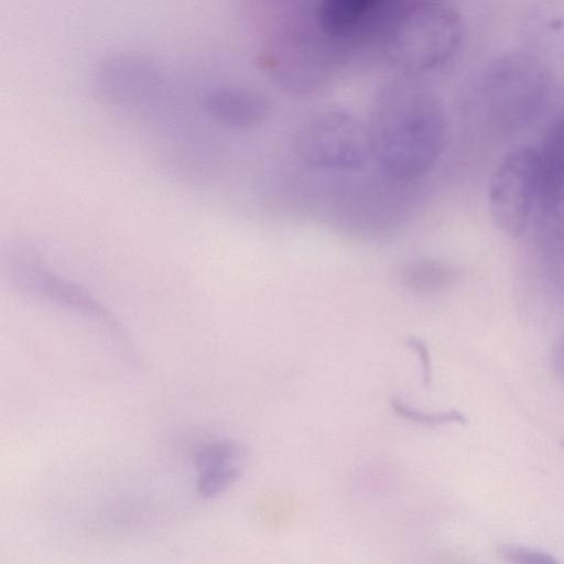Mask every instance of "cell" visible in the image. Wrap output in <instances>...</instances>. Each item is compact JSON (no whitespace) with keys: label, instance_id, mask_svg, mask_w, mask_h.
Instances as JSON below:
<instances>
[{"label":"cell","instance_id":"1","mask_svg":"<svg viewBox=\"0 0 564 564\" xmlns=\"http://www.w3.org/2000/svg\"><path fill=\"white\" fill-rule=\"evenodd\" d=\"M372 156L393 178L429 172L442 154L446 123L437 99L414 82L394 83L376 101L367 126Z\"/></svg>","mask_w":564,"mask_h":564},{"label":"cell","instance_id":"2","mask_svg":"<svg viewBox=\"0 0 564 564\" xmlns=\"http://www.w3.org/2000/svg\"><path fill=\"white\" fill-rule=\"evenodd\" d=\"M463 35V21L449 3L417 0L395 20L388 36L387 52L406 70L433 69L456 53Z\"/></svg>","mask_w":564,"mask_h":564},{"label":"cell","instance_id":"3","mask_svg":"<svg viewBox=\"0 0 564 564\" xmlns=\"http://www.w3.org/2000/svg\"><path fill=\"white\" fill-rule=\"evenodd\" d=\"M295 151L306 165L343 171L360 169L372 155L367 126L341 110L306 120L296 133Z\"/></svg>","mask_w":564,"mask_h":564},{"label":"cell","instance_id":"4","mask_svg":"<svg viewBox=\"0 0 564 564\" xmlns=\"http://www.w3.org/2000/svg\"><path fill=\"white\" fill-rule=\"evenodd\" d=\"M549 85L544 65L522 52L498 58L488 69L485 83L491 109L500 119L511 123L535 116L545 100Z\"/></svg>","mask_w":564,"mask_h":564},{"label":"cell","instance_id":"5","mask_svg":"<svg viewBox=\"0 0 564 564\" xmlns=\"http://www.w3.org/2000/svg\"><path fill=\"white\" fill-rule=\"evenodd\" d=\"M538 186L536 149L521 147L502 159L489 185V212L498 229L510 237L524 232L538 202Z\"/></svg>","mask_w":564,"mask_h":564},{"label":"cell","instance_id":"6","mask_svg":"<svg viewBox=\"0 0 564 564\" xmlns=\"http://www.w3.org/2000/svg\"><path fill=\"white\" fill-rule=\"evenodd\" d=\"M246 457V448L234 441H220L203 448L196 458L199 495L213 498L227 490L239 478Z\"/></svg>","mask_w":564,"mask_h":564},{"label":"cell","instance_id":"7","mask_svg":"<svg viewBox=\"0 0 564 564\" xmlns=\"http://www.w3.org/2000/svg\"><path fill=\"white\" fill-rule=\"evenodd\" d=\"M207 107L215 120L237 128L260 123L271 111L265 96L247 88L219 89L208 98Z\"/></svg>","mask_w":564,"mask_h":564},{"label":"cell","instance_id":"8","mask_svg":"<svg viewBox=\"0 0 564 564\" xmlns=\"http://www.w3.org/2000/svg\"><path fill=\"white\" fill-rule=\"evenodd\" d=\"M380 0H322L318 21L333 36L350 33Z\"/></svg>","mask_w":564,"mask_h":564},{"label":"cell","instance_id":"9","mask_svg":"<svg viewBox=\"0 0 564 564\" xmlns=\"http://www.w3.org/2000/svg\"><path fill=\"white\" fill-rule=\"evenodd\" d=\"M451 271L444 264L431 260H417L402 270L403 283L417 292L435 290L451 278Z\"/></svg>","mask_w":564,"mask_h":564},{"label":"cell","instance_id":"10","mask_svg":"<svg viewBox=\"0 0 564 564\" xmlns=\"http://www.w3.org/2000/svg\"><path fill=\"white\" fill-rule=\"evenodd\" d=\"M393 410L403 419L421 425H443L447 423H465V416L457 411L426 412L414 409L400 400H392Z\"/></svg>","mask_w":564,"mask_h":564},{"label":"cell","instance_id":"11","mask_svg":"<svg viewBox=\"0 0 564 564\" xmlns=\"http://www.w3.org/2000/svg\"><path fill=\"white\" fill-rule=\"evenodd\" d=\"M538 153L541 163L564 166V115L549 127Z\"/></svg>","mask_w":564,"mask_h":564},{"label":"cell","instance_id":"12","mask_svg":"<svg viewBox=\"0 0 564 564\" xmlns=\"http://www.w3.org/2000/svg\"><path fill=\"white\" fill-rule=\"evenodd\" d=\"M499 555L509 563L514 564H555L556 560L540 550L519 544H502Z\"/></svg>","mask_w":564,"mask_h":564},{"label":"cell","instance_id":"13","mask_svg":"<svg viewBox=\"0 0 564 564\" xmlns=\"http://www.w3.org/2000/svg\"><path fill=\"white\" fill-rule=\"evenodd\" d=\"M409 345L416 351L417 356H420L421 366L423 369V380L425 382V386H429L432 376V366L429 351L424 344H422L417 339H410Z\"/></svg>","mask_w":564,"mask_h":564},{"label":"cell","instance_id":"14","mask_svg":"<svg viewBox=\"0 0 564 564\" xmlns=\"http://www.w3.org/2000/svg\"><path fill=\"white\" fill-rule=\"evenodd\" d=\"M553 368L556 376L564 381V338L555 349Z\"/></svg>","mask_w":564,"mask_h":564},{"label":"cell","instance_id":"15","mask_svg":"<svg viewBox=\"0 0 564 564\" xmlns=\"http://www.w3.org/2000/svg\"><path fill=\"white\" fill-rule=\"evenodd\" d=\"M563 447H564V443H563Z\"/></svg>","mask_w":564,"mask_h":564}]
</instances>
